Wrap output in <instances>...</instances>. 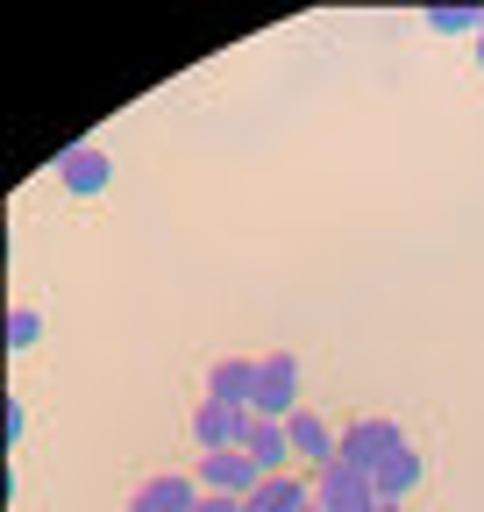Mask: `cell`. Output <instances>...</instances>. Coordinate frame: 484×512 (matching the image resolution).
Instances as JSON below:
<instances>
[{"mask_svg": "<svg viewBox=\"0 0 484 512\" xmlns=\"http://www.w3.org/2000/svg\"><path fill=\"white\" fill-rule=\"evenodd\" d=\"M0 420H8V427H0V434H8V441H22V427H29V413H22V399H8V406H0Z\"/></svg>", "mask_w": 484, "mask_h": 512, "instance_id": "9a60e30c", "label": "cell"}, {"mask_svg": "<svg viewBox=\"0 0 484 512\" xmlns=\"http://www.w3.org/2000/svg\"><path fill=\"white\" fill-rule=\"evenodd\" d=\"M36 335H43V313L36 306H15L8 313V349H36Z\"/></svg>", "mask_w": 484, "mask_h": 512, "instance_id": "5bb4252c", "label": "cell"}, {"mask_svg": "<svg viewBox=\"0 0 484 512\" xmlns=\"http://www.w3.org/2000/svg\"><path fill=\"white\" fill-rule=\"evenodd\" d=\"M420 470H428V463H420V448L406 441V448H399V456H392V463H385V470H378L371 484H378V498H385V505H399V498H406V491L420 484Z\"/></svg>", "mask_w": 484, "mask_h": 512, "instance_id": "7c38bea8", "label": "cell"}, {"mask_svg": "<svg viewBox=\"0 0 484 512\" xmlns=\"http://www.w3.org/2000/svg\"><path fill=\"white\" fill-rule=\"evenodd\" d=\"M207 399L250 413V406H257V363H250V356H221V363L207 370Z\"/></svg>", "mask_w": 484, "mask_h": 512, "instance_id": "ba28073f", "label": "cell"}, {"mask_svg": "<svg viewBox=\"0 0 484 512\" xmlns=\"http://www.w3.org/2000/svg\"><path fill=\"white\" fill-rule=\"evenodd\" d=\"M307 505H314V484H299V477H264L242 498V512H307Z\"/></svg>", "mask_w": 484, "mask_h": 512, "instance_id": "8fae6325", "label": "cell"}, {"mask_svg": "<svg viewBox=\"0 0 484 512\" xmlns=\"http://www.w3.org/2000/svg\"><path fill=\"white\" fill-rule=\"evenodd\" d=\"M307 512H321V505H307Z\"/></svg>", "mask_w": 484, "mask_h": 512, "instance_id": "d6986e66", "label": "cell"}, {"mask_svg": "<svg viewBox=\"0 0 484 512\" xmlns=\"http://www.w3.org/2000/svg\"><path fill=\"white\" fill-rule=\"evenodd\" d=\"M314 505H321V512H378L385 498H378V484H371V477H356V470L328 463V470L314 477Z\"/></svg>", "mask_w": 484, "mask_h": 512, "instance_id": "5b68a950", "label": "cell"}, {"mask_svg": "<svg viewBox=\"0 0 484 512\" xmlns=\"http://www.w3.org/2000/svg\"><path fill=\"white\" fill-rule=\"evenodd\" d=\"M378 512H399V505H378Z\"/></svg>", "mask_w": 484, "mask_h": 512, "instance_id": "ac0fdd59", "label": "cell"}, {"mask_svg": "<svg viewBox=\"0 0 484 512\" xmlns=\"http://www.w3.org/2000/svg\"><path fill=\"white\" fill-rule=\"evenodd\" d=\"M257 456V470L264 477H285V463H292V434H285V420H250V441H242Z\"/></svg>", "mask_w": 484, "mask_h": 512, "instance_id": "30bf717a", "label": "cell"}, {"mask_svg": "<svg viewBox=\"0 0 484 512\" xmlns=\"http://www.w3.org/2000/svg\"><path fill=\"white\" fill-rule=\"evenodd\" d=\"M57 185H65L72 200H100V192L114 185V157L100 143H72L65 157H57Z\"/></svg>", "mask_w": 484, "mask_h": 512, "instance_id": "3957f363", "label": "cell"}, {"mask_svg": "<svg viewBox=\"0 0 484 512\" xmlns=\"http://www.w3.org/2000/svg\"><path fill=\"white\" fill-rule=\"evenodd\" d=\"M285 434H292V456H307V463H321V470L335 463V448H342V434H335L321 413H307V406L285 420Z\"/></svg>", "mask_w": 484, "mask_h": 512, "instance_id": "9c48e42d", "label": "cell"}, {"mask_svg": "<svg viewBox=\"0 0 484 512\" xmlns=\"http://www.w3.org/2000/svg\"><path fill=\"white\" fill-rule=\"evenodd\" d=\"M250 420H257V413H242V406H221V399H200V413H193V441H200V456L242 448V441H250Z\"/></svg>", "mask_w": 484, "mask_h": 512, "instance_id": "277c9868", "label": "cell"}, {"mask_svg": "<svg viewBox=\"0 0 484 512\" xmlns=\"http://www.w3.org/2000/svg\"><path fill=\"white\" fill-rule=\"evenodd\" d=\"M250 413L257 420H292L299 413V356L292 349H278V356L257 363V406Z\"/></svg>", "mask_w": 484, "mask_h": 512, "instance_id": "7a4b0ae2", "label": "cell"}, {"mask_svg": "<svg viewBox=\"0 0 484 512\" xmlns=\"http://www.w3.org/2000/svg\"><path fill=\"white\" fill-rule=\"evenodd\" d=\"M406 448V434L392 427V420H356V427H342V448H335V463L342 470H356V477H378L392 456Z\"/></svg>", "mask_w": 484, "mask_h": 512, "instance_id": "6da1fadb", "label": "cell"}, {"mask_svg": "<svg viewBox=\"0 0 484 512\" xmlns=\"http://www.w3.org/2000/svg\"><path fill=\"white\" fill-rule=\"evenodd\" d=\"M264 484L250 448H221V456H200V491H221V498H250Z\"/></svg>", "mask_w": 484, "mask_h": 512, "instance_id": "8992f818", "label": "cell"}, {"mask_svg": "<svg viewBox=\"0 0 484 512\" xmlns=\"http://www.w3.org/2000/svg\"><path fill=\"white\" fill-rule=\"evenodd\" d=\"M193 512H242V498H221V491H207V498H200Z\"/></svg>", "mask_w": 484, "mask_h": 512, "instance_id": "2e32d148", "label": "cell"}, {"mask_svg": "<svg viewBox=\"0 0 484 512\" xmlns=\"http://www.w3.org/2000/svg\"><path fill=\"white\" fill-rule=\"evenodd\" d=\"M477 64H484V29H477Z\"/></svg>", "mask_w": 484, "mask_h": 512, "instance_id": "e0dca14e", "label": "cell"}, {"mask_svg": "<svg viewBox=\"0 0 484 512\" xmlns=\"http://www.w3.org/2000/svg\"><path fill=\"white\" fill-rule=\"evenodd\" d=\"M207 491H200V477H150V484H136V498H129V512H193Z\"/></svg>", "mask_w": 484, "mask_h": 512, "instance_id": "52a82bcc", "label": "cell"}, {"mask_svg": "<svg viewBox=\"0 0 484 512\" xmlns=\"http://www.w3.org/2000/svg\"><path fill=\"white\" fill-rule=\"evenodd\" d=\"M420 22H428L435 36H463V29H484V8H449V0H435Z\"/></svg>", "mask_w": 484, "mask_h": 512, "instance_id": "4fadbf2b", "label": "cell"}]
</instances>
